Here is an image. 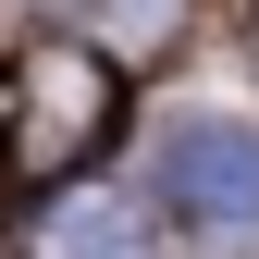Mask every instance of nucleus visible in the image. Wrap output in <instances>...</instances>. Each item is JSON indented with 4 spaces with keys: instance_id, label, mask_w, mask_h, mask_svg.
<instances>
[{
    "instance_id": "obj_3",
    "label": "nucleus",
    "mask_w": 259,
    "mask_h": 259,
    "mask_svg": "<svg viewBox=\"0 0 259 259\" xmlns=\"http://www.w3.org/2000/svg\"><path fill=\"white\" fill-rule=\"evenodd\" d=\"M50 259H148V235H136V210H111V198H74L50 222Z\"/></svg>"
},
{
    "instance_id": "obj_2",
    "label": "nucleus",
    "mask_w": 259,
    "mask_h": 259,
    "mask_svg": "<svg viewBox=\"0 0 259 259\" xmlns=\"http://www.w3.org/2000/svg\"><path fill=\"white\" fill-rule=\"evenodd\" d=\"M160 198H173L185 222H210V235L259 222V123H173V148H160Z\"/></svg>"
},
{
    "instance_id": "obj_1",
    "label": "nucleus",
    "mask_w": 259,
    "mask_h": 259,
    "mask_svg": "<svg viewBox=\"0 0 259 259\" xmlns=\"http://www.w3.org/2000/svg\"><path fill=\"white\" fill-rule=\"evenodd\" d=\"M111 111H123V74H111L99 50H74V37L25 50V62H13V111H0L13 173H74V160L111 136Z\"/></svg>"
}]
</instances>
